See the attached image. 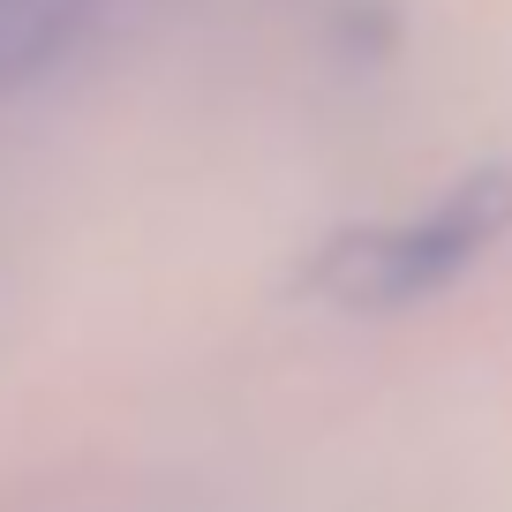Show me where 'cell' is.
Listing matches in <instances>:
<instances>
[{"label": "cell", "instance_id": "cell-2", "mask_svg": "<svg viewBox=\"0 0 512 512\" xmlns=\"http://www.w3.org/2000/svg\"><path fill=\"white\" fill-rule=\"evenodd\" d=\"M98 8L106 0H0V91L46 76L98 23Z\"/></svg>", "mask_w": 512, "mask_h": 512}, {"label": "cell", "instance_id": "cell-1", "mask_svg": "<svg viewBox=\"0 0 512 512\" xmlns=\"http://www.w3.org/2000/svg\"><path fill=\"white\" fill-rule=\"evenodd\" d=\"M512 234V174L482 166V174L452 181L437 204L407 211V219H377L362 234H339L317 264V294L339 309H415L445 294L460 272H475L482 256Z\"/></svg>", "mask_w": 512, "mask_h": 512}]
</instances>
